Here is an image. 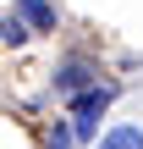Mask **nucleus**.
<instances>
[{
  "mask_svg": "<svg viewBox=\"0 0 143 149\" xmlns=\"http://www.w3.org/2000/svg\"><path fill=\"white\" fill-rule=\"evenodd\" d=\"M110 100H116V88H110V83H99V88H88V94H77V100H72V111H66L72 144H88V138H94V127H99V116L110 111Z\"/></svg>",
  "mask_w": 143,
  "mask_h": 149,
  "instance_id": "obj_1",
  "label": "nucleus"
},
{
  "mask_svg": "<svg viewBox=\"0 0 143 149\" xmlns=\"http://www.w3.org/2000/svg\"><path fill=\"white\" fill-rule=\"evenodd\" d=\"M88 88H99V72H94L88 61H61V66H55V94H61V100H77V94H88Z\"/></svg>",
  "mask_w": 143,
  "mask_h": 149,
  "instance_id": "obj_2",
  "label": "nucleus"
},
{
  "mask_svg": "<svg viewBox=\"0 0 143 149\" xmlns=\"http://www.w3.org/2000/svg\"><path fill=\"white\" fill-rule=\"evenodd\" d=\"M17 17H22L28 28H39V33L55 28V6H50V0H17Z\"/></svg>",
  "mask_w": 143,
  "mask_h": 149,
  "instance_id": "obj_3",
  "label": "nucleus"
},
{
  "mask_svg": "<svg viewBox=\"0 0 143 149\" xmlns=\"http://www.w3.org/2000/svg\"><path fill=\"white\" fill-rule=\"evenodd\" d=\"M99 149H143V127L121 122V127H110V133L99 138Z\"/></svg>",
  "mask_w": 143,
  "mask_h": 149,
  "instance_id": "obj_4",
  "label": "nucleus"
},
{
  "mask_svg": "<svg viewBox=\"0 0 143 149\" xmlns=\"http://www.w3.org/2000/svg\"><path fill=\"white\" fill-rule=\"evenodd\" d=\"M0 33H6V44H28V39H33V33H28V22H22L17 11H11V17L0 22Z\"/></svg>",
  "mask_w": 143,
  "mask_h": 149,
  "instance_id": "obj_5",
  "label": "nucleus"
},
{
  "mask_svg": "<svg viewBox=\"0 0 143 149\" xmlns=\"http://www.w3.org/2000/svg\"><path fill=\"white\" fill-rule=\"evenodd\" d=\"M50 149H72V127H66V122L50 127Z\"/></svg>",
  "mask_w": 143,
  "mask_h": 149,
  "instance_id": "obj_6",
  "label": "nucleus"
}]
</instances>
